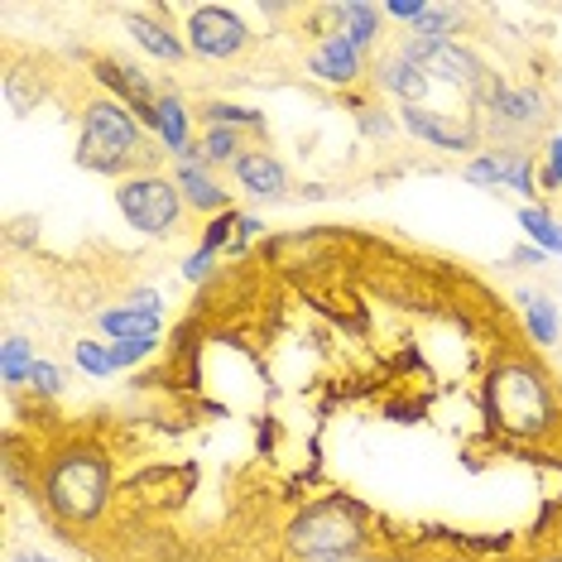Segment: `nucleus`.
Masks as SVG:
<instances>
[{"mask_svg":"<svg viewBox=\"0 0 562 562\" xmlns=\"http://www.w3.org/2000/svg\"><path fill=\"white\" fill-rule=\"evenodd\" d=\"M145 135L139 116L116 97H97L82 106V131H78V164L106 178H131L125 169L145 164Z\"/></svg>","mask_w":562,"mask_h":562,"instance_id":"1","label":"nucleus"},{"mask_svg":"<svg viewBox=\"0 0 562 562\" xmlns=\"http://www.w3.org/2000/svg\"><path fill=\"white\" fill-rule=\"evenodd\" d=\"M44 501L58 519H97L111 501V462L92 447H78V452H63L54 467H48L44 481Z\"/></svg>","mask_w":562,"mask_h":562,"instance_id":"2","label":"nucleus"},{"mask_svg":"<svg viewBox=\"0 0 562 562\" xmlns=\"http://www.w3.org/2000/svg\"><path fill=\"white\" fill-rule=\"evenodd\" d=\"M366 509L356 501H323L313 509H303L299 519L289 524V548L308 562H337V558H356L366 543V529H361Z\"/></svg>","mask_w":562,"mask_h":562,"instance_id":"3","label":"nucleus"},{"mask_svg":"<svg viewBox=\"0 0 562 562\" xmlns=\"http://www.w3.org/2000/svg\"><path fill=\"white\" fill-rule=\"evenodd\" d=\"M491 414L495 424L519 432V438H533V432L548 428L553 418V394H548V375L524 361H505L491 375Z\"/></svg>","mask_w":562,"mask_h":562,"instance_id":"4","label":"nucleus"},{"mask_svg":"<svg viewBox=\"0 0 562 562\" xmlns=\"http://www.w3.org/2000/svg\"><path fill=\"white\" fill-rule=\"evenodd\" d=\"M116 207L121 216L135 226L139 236H173L178 232V216H183V193H178L173 178H164L155 169H139L131 178L116 183Z\"/></svg>","mask_w":562,"mask_h":562,"instance_id":"5","label":"nucleus"},{"mask_svg":"<svg viewBox=\"0 0 562 562\" xmlns=\"http://www.w3.org/2000/svg\"><path fill=\"white\" fill-rule=\"evenodd\" d=\"M246 44H250V30H246V20H240L236 10L198 5L193 15H188V48H193L198 58L232 63V58L246 54Z\"/></svg>","mask_w":562,"mask_h":562,"instance_id":"6","label":"nucleus"},{"mask_svg":"<svg viewBox=\"0 0 562 562\" xmlns=\"http://www.w3.org/2000/svg\"><path fill=\"white\" fill-rule=\"evenodd\" d=\"M145 125L164 139V155H173V164H207L202 159V149L193 145V111H188L183 97L159 92V101H155V111H149Z\"/></svg>","mask_w":562,"mask_h":562,"instance_id":"7","label":"nucleus"},{"mask_svg":"<svg viewBox=\"0 0 562 562\" xmlns=\"http://www.w3.org/2000/svg\"><path fill=\"white\" fill-rule=\"evenodd\" d=\"M408 58L424 63L428 78H442V82L462 87V92H485V87H491V72H485V63L471 54L467 44H457V40L428 48V54H408Z\"/></svg>","mask_w":562,"mask_h":562,"instance_id":"8","label":"nucleus"},{"mask_svg":"<svg viewBox=\"0 0 562 562\" xmlns=\"http://www.w3.org/2000/svg\"><path fill=\"white\" fill-rule=\"evenodd\" d=\"M400 125L408 135H418L432 149H476V131L462 121H452L447 111H428V106H400Z\"/></svg>","mask_w":562,"mask_h":562,"instance_id":"9","label":"nucleus"},{"mask_svg":"<svg viewBox=\"0 0 562 562\" xmlns=\"http://www.w3.org/2000/svg\"><path fill=\"white\" fill-rule=\"evenodd\" d=\"M97 82L116 101H125L139 121H149V111H155V101H159L155 82H149L135 63H121V58H97Z\"/></svg>","mask_w":562,"mask_h":562,"instance_id":"10","label":"nucleus"},{"mask_svg":"<svg viewBox=\"0 0 562 562\" xmlns=\"http://www.w3.org/2000/svg\"><path fill=\"white\" fill-rule=\"evenodd\" d=\"M232 173H236V183L246 188L250 198H265V202H279L289 193V169L279 164L270 149H246L236 164H232Z\"/></svg>","mask_w":562,"mask_h":562,"instance_id":"11","label":"nucleus"},{"mask_svg":"<svg viewBox=\"0 0 562 562\" xmlns=\"http://www.w3.org/2000/svg\"><path fill=\"white\" fill-rule=\"evenodd\" d=\"M485 101V111H491L501 125H515V131H529V125H539L543 121V97L533 92V87H505V82H495V87H485L481 92Z\"/></svg>","mask_w":562,"mask_h":562,"instance_id":"12","label":"nucleus"},{"mask_svg":"<svg viewBox=\"0 0 562 562\" xmlns=\"http://www.w3.org/2000/svg\"><path fill=\"white\" fill-rule=\"evenodd\" d=\"M308 68H313V78H317V82L351 87V82L366 72V54H356V48L341 40V34H327V40H317L313 58H308Z\"/></svg>","mask_w":562,"mask_h":562,"instance_id":"13","label":"nucleus"},{"mask_svg":"<svg viewBox=\"0 0 562 562\" xmlns=\"http://www.w3.org/2000/svg\"><path fill=\"white\" fill-rule=\"evenodd\" d=\"M173 183H178V193H183V202L193 212H212V216L232 212V202H226V188L207 173V164H178Z\"/></svg>","mask_w":562,"mask_h":562,"instance_id":"14","label":"nucleus"},{"mask_svg":"<svg viewBox=\"0 0 562 562\" xmlns=\"http://www.w3.org/2000/svg\"><path fill=\"white\" fill-rule=\"evenodd\" d=\"M428 82H432L428 68H424V63H414L408 54H394V58L380 63V87L400 97V106H424Z\"/></svg>","mask_w":562,"mask_h":562,"instance_id":"15","label":"nucleus"},{"mask_svg":"<svg viewBox=\"0 0 562 562\" xmlns=\"http://www.w3.org/2000/svg\"><path fill=\"white\" fill-rule=\"evenodd\" d=\"M125 30H131L135 44L145 48L149 58H159V63H183V54H188V44L178 40L169 24H159V20H149V15H125Z\"/></svg>","mask_w":562,"mask_h":562,"instance_id":"16","label":"nucleus"},{"mask_svg":"<svg viewBox=\"0 0 562 562\" xmlns=\"http://www.w3.org/2000/svg\"><path fill=\"white\" fill-rule=\"evenodd\" d=\"M380 15L385 10H375V5H366V0H351V5H337V34L347 40L356 54H366L370 44L380 40Z\"/></svg>","mask_w":562,"mask_h":562,"instance_id":"17","label":"nucleus"},{"mask_svg":"<svg viewBox=\"0 0 562 562\" xmlns=\"http://www.w3.org/2000/svg\"><path fill=\"white\" fill-rule=\"evenodd\" d=\"M101 331H106L111 341H131V337H159V327H164V317L159 313H149V308H106L97 317Z\"/></svg>","mask_w":562,"mask_h":562,"instance_id":"18","label":"nucleus"},{"mask_svg":"<svg viewBox=\"0 0 562 562\" xmlns=\"http://www.w3.org/2000/svg\"><path fill=\"white\" fill-rule=\"evenodd\" d=\"M524 303V327H529V337L539 341V347H553L558 341V308L553 299H543V293H519Z\"/></svg>","mask_w":562,"mask_h":562,"instance_id":"19","label":"nucleus"},{"mask_svg":"<svg viewBox=\"0 0 562 562\" xmlns=\"http://www.w3.org/2000/svg\"><path fill=\"white\" fill-rule=\"evenodd\" d=\"M519 226H524V236H529V246H539L543 255H562V226L553 222V212H543V207H519Z\"/></svg>","mask_w":562,"mask_h":562,"instance_id":"20","label":"nucleus"},{"mask_svg":"<svg viewBox=\"0 0 562 562\" xmlns=\"http://www.w3.org/2000/svg\"><path fill=\"white\" fill-rule=\"evenodd\" d=\"M202 116H207V125H222V131H265V111L236 106V101H202Z\"/></svg>","mask_w":562,"mask_h":562,"instance_id":"21","label":"nucleus"},{"mask_svg":"<svg viewBox=\"0 0 562 562\" xmlns=\"http://www.w3.org/2000/svg\"><path fill=\"white\" fill-rule=\"evenodd\" d=\"M34 347L24 337H5V347H0V375H5V385H30V370H34Z\"/></svg>","mask_w":562,"mask_h":562,"instance_id":"22","label":"nucleus"},{"mask_svg":"<svg viewBox=\"0 0 562 562\" xmlns=\"http://www.w3.org/2000/svg\"><path fill=\"white\" fill-rule=\"evenodd\" d=\"M202 159H207V169L216 164H236L240 159V131H222V125H207V135H202Z\"/></svg>","mask_w":562,"mask_h":562,"instance_id":"23","label":"nucleus"},{"mask_svg":"<svg viewBox=\"0 0 562 562\" xmlns=\"http://www.w3.org/2000/svg\"><path fill=\"white\" fill-rule=\"evenodd\" d=\"M72 361H78L92 380H111V375H116V361H111V347H106V341H92V337L72 341Z\"/></svg>","mask_w":562,"mask_h":562,"instance_id":"24","label":"nucleus"},{"mask_svg":"<svg viewBox=\"0 0 562 562\" xmlns=\"http://www.w3.org/2000/svg\"><path fill=\"white\" fill-rule=\"evenodd\" d=\"M501 164H505V188H515L519 198H533V164L524 149H501Z\"/></svg>","mask_w":562,"mask_h":562,"instance_id":"25","label":"nucleus"},{"mask_svg":"<svg viewBox=\"0 0 562 562\" xmlns=\"http://www.w3.org/2000/svg\"><path fill=\"white\" fill-rule=\"evenodd\" d=\"M467 183L476 188H505V164H501V149H491V155H476L467 164Z\"/></svg>","mask_w":562,"mask_h":562,"instance_id":"26","label":"nucleus"},{"mask_svg":"<svg viewBox=\"0 0 562 562\" xmlns=\"http://www.w3.org/2000/svg\"><path fill=\"white\" fill-rule=\"evenodd\" d=\"M236 226H240V216H236V212L212 216V222H207V232H202V250H212V255L232 250V246H236Z\"/></svg>","mask_w":562,"mask_h":562,"instance_id":"27","label":"nucleus"},{"mask_svg":"<svg viewBox=\"0 0 562 562\" xmlns=\"http://www.w3.org/2000/svg\"><path fill=\"white\" fill-rule=\"evenodd\" d=\"M155 341L159 337H131V341H106L111 347V361H116V370H125V366H139L149 351H155Z\"/></svg>","mask_w":562,"mask_h":562,"instance_id":"28","label":"nucleus"},{"mask_svg":"<svg viewBox=\"0 0 562 562\" xmlns=\"http://www.w3.org/2000/svg\"><path fill=\"white\" fill-rule=\"evenodd\" d=\"M30 385H34V394L54 400V394H63V370H58L54 361H34V370H30Z\"/></svg>","mask_w":562,"mask_h":562,"instance_id":"29","label":"nucleus"},{"mask_svg":"<svg viewBox=\"0 0 562 562\" xmlns=\"http://www.w3.org/2000/svg\"><path fill=\"white\" fill-rule=\"evenodd\" d=\"M212 265H216V255L198 246V250H193V255H188V260H183V279H188V284H202V279L212 274Z\"/></svg>","mask_w":562,"mask_h":562,"instance_id":"30","label":"nucleus"},{"mask_svg":"<svg viewBox=\"0 0 562 562\" xmlns=\"http://www.w3.org/2000/svg\"><path fill=\"white\" fill-rule=\"evenodd\" d=\"M543 183L562 188V135L548 139V155H543Z\"/></svg>","mask_w":562,"mask_h":562,"instance_id":"31","label":"nucleus"},{"mask_svg":"<svg viewBox=\"0 0 562 562\" xmlns=\"http://www.w3.org/2000/svg\"><path fill=\"white\" fill-rule=\"evenodd\" d=\"M385 15H390V20H408V24H418V20L428 15V5H424V0H390Z\"/></svg>","mask_w":562,"mask_h":562,"instance_id":"32","label":"nucleus"},{"mask_svg":"<svg viewBox=\"0 0 562 562\" xmlns=\"http://www.w3.org/2000/svg\"><path fill=\"white\" fill-rule=\"evenodd\" d=\"M260 232H265V222H260V216H240V226H236V246H232V250H240L250 236H260Z\"/></svg>","mask_w":562,"mask_h":562,"instance_id":"33","label":"nucleus"},{"mask_svg":"<svg viewBox=\"0 0 562 562\" xmlns=\"http://www.w3.org/2000/svg\"><path fill=\"white\" fill-rule=\"evenodd\" d=\"M515 260H519V265H543V250H539V246H519Z\"/></svg>","mask_w":562,"mask_h":562,"instance_id":"34","label":"nucleus"},{"mask_svg":"<svg viewBox=\"0 0 562 562\" xmlns=\"http://www.w3.org/2000/svg\"><path fill=\"white\" fill-rule=\"evenodd\" d=\"M10 562H48V558H44V553H15Z\"/></svg>","mask_w":562,"mask_h":562,"instance_id":"35","label":"nucleus"},{"mask_svg":"<svg viewBox=\"0 0 562 562\" xmlns=\"http://www.w3.org/2000/svg\"><path fill=\"white\" fill-rule=\"evenodd\" d=\"M558 562H562V558H558Z\"/></svg>","mask_w":562,"mask_h":562,"instance_id":"36","label":"nucleus"}]
</instances>
